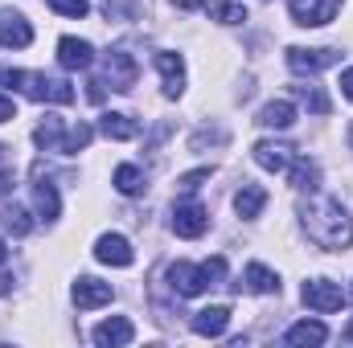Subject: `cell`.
<instances>
[{
	"label": "cell",
	"instance_id": "obj_1",
	"mask_svg": "<svg viewBox=\"0 0 353 348\" xmlns=\"http://www.w3.org/2000/svg\"><path fill=\"white\" fill-rule=\"evenodd\" d=\"M300 221H304V234L321 246V250H350L353 246V217L345 213L341 201L333 197H308L300 205Z\"/></svg>",
	"mask_w": 353,
	"mask_h": 348
},
{
	"label": "cell",
	"instance_id": "obj_2",
	"mask_svg": "<svg viewBox=\"0 0 353 348\" xmlns=\"http://www.w3.org/2000/svg\"><path fill=\"white\" fill-rule=\"evenodd\" d=\"M222 279H226V259H210L201 266H193V262H173L169 266V287L185 299L201 295L205 287H218Z\"/></svg>",
	"mask_w": 353,
	"mask_h": 348
},
{
	"label": "cell",
	"instance_id": "obj_3",
	"mask_svg": "<svg viewBox=\"0 0 353 348\" xmlns=\"http://www.w3.org/2000/svg\"><path fill=\"white\" fill-rule=\"evenodd\" d=\"M21 90L33 98V102H74V87L66 78H50V74H25Z\"/></svg>",
	"mask_w": 353,
	"mask_h": 348
},
{
	"label": "cell",
	"instance_id": "obj_4",
	"mask_svg": "<svg viewBox=\"0 0 353 348\" xmlns=\"http://www.w3.org/2000/svg\"><path fill=\"white\" fill-rule=\"evenodd\" d=\"M288 12L304 29H321L341 12V0H288Z\"/></svg>",
	"mask_w": 353,
	"mask_h": 348
},
{
	"label": "cell",
	"instance_id": "obj_5",
	"mask_svg": "<svg viewBox=\"0 0 353 348\" xmlns=\"http://www.w3.org/2000/svg\"><path fill=\"white\" fill-rule=\"evenodd\" d=\"M205 230H210V213H205L193 197L176 201L173 205V234L176 238H201Z\"/></svg>",
	"mask_w": 353,
	"mask_h": 348
},
{
	"label": "cell",
	"instance_id": "obj_6",
	"mask_svg": "<svg viewBox=\"0 0 353 348\" xmlns=\"http://www.w3.org/2000/svg\"><path fill=\"white\" fill-rule=\"evenodd\" d=\"M337 62H341V50H304V45L288 50V66L296 74H321V70H329Z\"/></svg>",
	"mask_w": 353,
	"mask_h": 348
},
{
	"label": "cell",
	"instance_id": "obj_7",
	"mask_svg": "<svg viewBox=\"0 0 353 348\" xmlns=\"http://www.w3.org/2000/svg\"><path fill=\"white\" fill-rule=\"evenodd\" d=\"M300 295H304V303L312 312H341V303H345V291L333 279H308Z\"/></svg>",
	"mask_w": 353,
	"mask_h": 348
},
{
	"label": "cell",
	"instance_id": "obj_8",
	"mask_svg": "<svg viewBox=\"0 0 353 348\" xmlns=\"http://www.w3.org/2000/svg\"><path fill=\"white\" fill-rule=\"evenodd\" d=\"M136 78H140V66H136V58L128 54V50H111L107 54V83L111 90H128L136 87Z\"/></svg>",
	"mask_w": 353,
	"mask_h": 348
},
{
	"label": "cell",
	"instance_id": "obj_9",
	"mask_svg": "<svg viewBox=\"0 0 353 348\" xmlns=\"http://www.w3.org/2000/svg\"><path fill=\"white\" fill-rule=\"evenodd\" d=\"M29 41H33V25H29L17 8H0V45L25 50Z\"/></svg>",
	"mask_w": 353,
	"mask_h": 348
},
{
	"label": "cell",
	"instance_id": "obj_10",
	"mask_svg": "<svg viewBox=\"0 0 353 348\" xmlns=\"http://www.w3.org/2000/svg\"><path fill=\"white\" fill-rule=\"evenodd\" d=\"M94 259L103 262V266H132L136 262V250H132V242L123 234H103L94 242Z\"/></svg>",
	"mask_w": 353,
	"mask_h": 348
},
{
	"label": "cell",
	"instance_id": "obj_11",
	"mask_svg": "<svg viewBox=\"0 0 353 348\" xmlns=\"http://www.w3.org/2000/svg\"><path fill=\"white\" fill-rule=\"evenodd\" d=\"M111 299H115L111 283H103V279H94V274H83V279L74 283V303H79L83 312H94V307H107Z\"/></svg>",
	"mask_w": 353,
	"mask_h": 348
},
{
	"label": "cell",
	"instance_id": "obj_12",
	"mask_svg": "<svg viewBox=\"0 0 353 348\" xmlns=\"http://www.w3.org/2000/svg\"><path fill=\"white\" fill-rule=\"evenodd\" d=\"M90 340L99 348H123L136 340V328H132V320H123V316H111V320H103L94 332H90Z\"/></svg>",
	"mask_w": 353,
	"mask_h": 348
},
{
	"label": "cell",
	"instance_id": "obj_13",
	"mask_svg": "<svg viewBox=\"0 0 353 348\" xmlns=\"http://www.w3.org/2000/svg\"><path fill=\"white\" fill-rule=\"evenodd\" d=\"M157 70H161V78H165V94H169V98H181V94H185V58L173 54V50H161V54H157Z\"/></svg>",
	"mask_w": 353,
	"mask_h": 348
},
{
	"label": "cell",
	"instance_id": "obj_14",
	"mask_svg": "<svg viewBox=\"0 0 353 348\" xmlns=\"http://www.w3.org/2000/svg\"><path fill=\"white\" fill-rule=\"evenodd\" d=\"M226 324H230V307L226 303H214V307H201V312H193V320H189V328L197 332V336H222L226 332Z\"/></svg>",
	"mask_w": 353,
	"mask_h": 348
},
{
	"label": "cell",
	"instance_id": "obj_15",
	"mask_svg": "<svg viewBox=\"0 0 353 348\" xmlns=\"http://www.w3.org/2000/svg\"><path fill=\"white\" fill-rule=\"evenodd\" d=\"M251 152H255V164L267 168V173H288V164L296 160L292 148H288V144H275V140H259Z\"/></svg>",
	"mask_w": 353,
	"mask_h": 348
},
{
	"label": "cell",
	"instance_id": "obj_16",
	"mask_svg": "<svg viewBox=\"0 0 353 348\" xmlns=\"http://www.w3.org/2000/svg\"><path fill=\"white\" fill-rule=\"evenodd\" d=\"M58 62L66 70H90L94 50H90V41H83V37H62L58 41Z\"/></svg>",
	"mask_w": 353,
	"mask_h": 348
},
{
	"label": "cell",
	"instance_id": "obj_17",
	"mask_svg": "<svg viewBox=\"0 0 353 348\" xmlns=\"http://www.w3.org/2000/svg\"><path fill=\"white\" fill-rule=\"evenodd\" d=\"M33 205H37V217L41 221H58V213H62L58 188L50 180H41V168H37V184H33Z\"/></svg>",
	"mask_w": 353,
	"mask_h": 348
},
{
	"label": "cell",
	"instance_id": "obj_18",
	"mask_svg": "<svg viewBox=\"0 0 353 348\" xmlns=\"http://www.w3.org/2000/svg\"><path fill=\"white\" fill-rule=\"evenodd\" d=\"M99 131H103L107 140H136V135H140V123H136L132 115H123V111H107V115L99 119Z\"/></svg>",
	"mask_w": 353,
	"mask_h": 348
},
{
	"label": "cell",
	"instance_id": "obj_19",
	"mask_svg": "<svg viewBox=\"0 0 353 348\" xmlns=\"http://www.w3.org/2000/svg\"><path fill=\"white\" fill-rule=\"evenodd\" d=\"M288 180H292V188H300V193H316V184H321L316 160H308V156L292 160V164H288Z\"/></svg>",
	"mask_w": 353,
	"mask_h": 348
},
{
	"label": "cell",
	"instance_id": "obj_20",
	"mask_svg": "<svg viewBox=\"0 0 353 348\" xmlns=\"http://www.w3.org/2000/svg\"><path fill=\"white\" fill-rule=\"evenodd\" d=\"M255 123L275 127V131H288V127L296 123V107H292L288 98H275V102H267L263 111H259V119H255Z\"/></svg>",
	"mask_w": 353,
	"mask_h": 348
},
{
	"label": "cell",
	"instance_id": "obj_21",
	"mask_svg": "<svg viewBox=\"0 0 353 348\" xmlns=\"http://www.w3.org/2000/svg\"><path fill=\"white\" fill-rule=\"evenodd\" d=\"M243 283H247V291H255V295H275V291H279V274L267 270L263 262H251V266L243 270Z\"/></svg>",
	"mask_w": 353,
	"mask_h": 348
},
{
	"label": "cell",
	"instance_id": "obj_22",
	"mask_svg": "<svg viewBox=\"0 0 353 348\" xmlns=\"http://www.w3.org/2000/svg\"><path fill=\"white\" fill-rule=\"evenodd\" d=\"M283 340H288V345H325V340H329V328H325L321 320H300V324L288 328Z\"/></svg>",
	"mask_w": 353,
	"mask_h": 348
},
{
	"label": "cell",
	"instance_id": "obj_23",
	"mask_svg": "<svg viewBox=\"0 0 353 348\" xmlns=\"http://www.w3.org/2000/svg\"><path fill=\"white\" fill-rule=\"evenodd\" d=\"M267 205V188L259 184H243L239 193H234V209H239V217H259Z\"/></svg>",
	"mask_w": 353,
	"mask_h": 348
},
{
	"label": "cell",
	"instance_id": "obj_24",
	"mask_svg": "<svg viewBox=\"0 0 353 348\" xmlns=\"http://www.w3.org/2000/svg\"><path fill=\"white\" fill-rule=\"evenodd\" d=\"M62 140H66V131H62V119H54V115H46V123L33 131V144L46 152H62Z\"/></svg>",
	"mask_w": 353,
	"mask_h": 348
},
{
	"label": "cell",
	"instance_id": "obj_25",
	"mask_svg": "<svg viewBox=\"0 0 353 348\" xmlns=\"http://www.w3.org/2000/svg\"><path fill=\"white\" fill-rule=\"evenodd\" d=\"M0 230H8L12 238H25L33 230V221H29V213L21 205H0Z\"/></svg>",
	"mask_w": 353,
	"mask_h": 348
},
{
	"label": "cell",
	"instance_id": "obj_26",
	"mask_svg": "<svg viewBox=\"0 0 353 348\" xmlns=\"http://www.w3.org/2000/svg\"><path fill=\"white\" fill-rule=\"evenodd\" d=\"M115 188H119L123 197H140V193H144V173H140L136 164H119V168H115Z\"/></svg>",
	"mask_w": 353,
	"mask_h": 348
},
{
	"label": "cell",
	"instance_id": "obj_27",
	"mask_svg": "<svg viewBox=\"0 0 353 348\" xmlns=\"http://www.w3.org/2000/svg\"><path fill=\"white\" fill-rule=\"evenodd\" d=\"M210 17H214L218 25H243V21H247V4H239V0H218V4H210Z\"/></svg>",
	"mask_w": 353,
	"mask_h": 348
},
{
	"label": "cell",
	"instance_id": "obj_28",
	"mask_svg": "<svg viewBox=\"0 0 353 348\" xmlns=\"http://www.w3.org/2000/svg\"><path fill=\"white\" fill-rule=\"evenodd\" d=\"M90 140H94V131H90V123H74V127L66 131V140H62V156H79V152L87 148Z\"/></svg>",
	"mask_w": 353,
	"mask_h": 348
},
{
	"label": "cell",
	"instance_id": "obj_29",
	"mask_svg": "<svg viewBox=\"0 0 353 348\" xmlns=\"http://www.w3.org/2000/svg\"><path fill=\"white\" fill-rule=\"evenodd\" d=\"M292 90H296V98H300L312 115H329V98H325L316 87H292Z\"/></svg>",
	"mask_w": 353,
	"mask_h": 348
},
{
	"label": "cell",
	"instance_id": "obj_30",
	"mask_svg": "<svg viewBox=\"0 0 353 348\" xmlns=\"http://www.w3.org/2000/svg\"><path fill=\"white\" fill-rule=\"evenodd\" d=\"M50 8H54V12H62V17H74V21L90 12L87 0H50Z\"/></svg>",
	"mask_w": 353,
	"mask_h": 348
},
{
	"label": "cell",
	"instance_id": "obj_31",
	"mask_svg": "<svg viewBox=\"0 0 353 348\" xmlns=\"http://www.w3.org/2000/svg\"><path fill=\"white\" fill-rule=\"evenodd\" d=\"M205 180H210V168H197V173H185L176 184H181V193H197Z\"/></svg>",
	"mask_w": 353,
	"mask_h": 348
},
{
	"label": "cell",
	"instance_id": "obj_32",
	"mask_svg": "<svg viewBox=\"0 0 353 348\" xmlns=\"http://www.w3.org/2000/svg\"><path fill=\"white\" fill-rule=\"evenodd\" d=\"M21 83H25V70L0 66V90H21Z\"/></svg>",
	"mask_w": 353,
	"mask_h": 348
},
{
	"label": "cell",
	"instance_id": "obj_33",
	"mask_svg": "<svg viewBox=\"0 0 353 348\" xmlns=\"http://www.w3.org/2000/svg\"><path fill=\"white\" fill-rule=\"evenodd\" d=\"M8 119H17V107H12L8 94H0V123H8Z\"/></svg>",
	"mask_w": 353,
	"mask_h": 348
},
{
	"label": "cell",
	"instance_id": "obj_34",
	"mask_svg": "<svg viewBox=\"0 0 353 348\" xmlns=\"http://www.w3.org/2000/svg\"><path fill=\"white\" fill-rule=\"evenodd\" d=\"M341 94L353 102V66H350V70H341Z\"/></svg>",
	"mask_w": 353,
	"mask_h": 348
},
{
	"label": "cell",
	"instance_id": "obj_35",
	"mask_svg": "<svg viewBox=\"0 0 353 348\" xmlns=\"http://www.w3.org/2000/svg\"><path fill=\"white\" fill-rule=\"evenodd\" d=\"M8 188H12V168L4 164V168H0V193H8Z\"/></svg>",
	"mask_w": 353,
	"mask_h": 348
},
{
	"label": "cell",
	"instance_id": "obj_36",
	"mask_svg": "<svg viewBox=\"0 0 353 348\" xmlns=\"http://www.w3.org/2000/svg\"><path fill=\"white\" fill-rule=\"evenodd\" d=\"M176 8H201V4H205V0H173Z\"/></svg>",
	"mask_w": 353,
	"mask_h": 348
},
{
	"label": "cell",
	"instance_id": "obj_37",
	"mask_svg": "<svg viewBox=\"0 0 353 348\" xmlns=\"http://www.w3.org/2000/svg\"><path fill=\"white\" fill-rule=\"evenodd\" d=\"M4 262H8V246H4V242H0V266H4Z\"/></svg>",
	"mask_w": 353,
	"mask_h": 348
},
{
	"label": "cell",
	"instance_id": "obj_38",
	"mask_svg": "<svg viewBox=\"0 0 353 348\" xmlns=\"http://www.w3.org/2000/svg\"><path fill=\"white\" fill-rule=\"evenodd\" d=\"M4 152H8V148H4V144H0V168H4V164H8V156H4Z\"/></svg>",
	"mask_w": 353,
	"mask_h": 348
},
{
	"label": "cell",
	"instance_id": "obj_39",
	"mask_svg": "<svg viewBox=\"0 0 353 348\" xmlns=\"http://www.w3.org/2000/svg\"><path fill=\"white\" fill-rule=\"evenodd\" d=\"M345 340H350V345H353V320H350V324H345Z\"/></svg>",
	"mask_w": 353,
	"mask_h": 348
},
{
	"label": "cell",
	"instance_id": "obj_40",
	"mask_svg": "<svg viewBox=\"0 0 353 348\" xmlns=\"http://www.w3.org/2000/svg\"><path fill=\"white\" fill-rule=\"evenodd\" d=\"M350 148H353V123H350Z\"/></svg>",
	"mask_w": 353,
	"mask_h": 348
}]
</instances>
